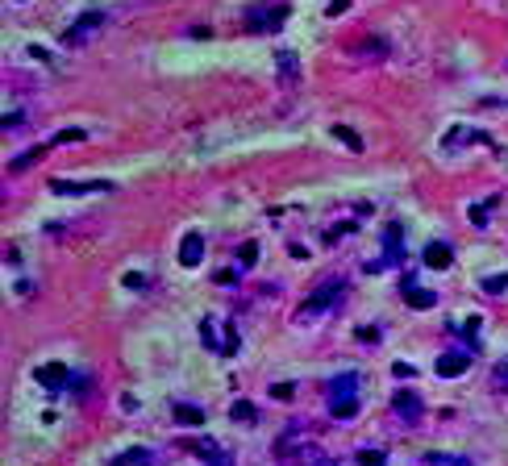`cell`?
<instances>
[{
    "instance_id": "obj_1",
    "label": "cell",
    "mask_w": 508,
    "mask_h": 466,
    "mask_svg": "<svg viewBox=\"0 0 508 466\" xmlns=\"http://www.w3.org/2000/svg\"><path fill=\"white\" fill-rule=\"evenodd\" d=\"M329 412L338 420L359 417V375L354 370H346V375H338L329 383Z\"/></svg>"
},
{
    "instance_id": "obj_16",
    "label": "cell",
    "mask_w": 508,
    "mask_h": 466,
    "mask_svg": "<svg viewBox=\"0 0 508 466\" xmlns=\"http://www.w3.org/2000/svg\"><path fill=\"white\" fill-rule=\"evenodd\" d=\"M46 150H50V146H29L25 154H17V158H13V171H25V167H29V163H38Z\"/></svg>"
},
{
    "instance_id": "obj_22",
    "label": "cell",
    "mask_w": 508,
    "mask_h": 466,
    "mask_svg": "<svg viewBox=\"0 0 508 466\" xmlns=\"http://www.w3.org/2000/svg\"><path fill=\"white\" fill-rule=\"evenodd\" d=\"M392 370H396V379H412L417 375V367H409V363H396Z\"/></svg>"
},
{
    "instance_id": "obj_26",
    "label": "cell",
    "mask_w": 508,
    "mask_h": 466,
    "mask_svg": "<svg viewBox=\"0 0 508 466\" xmlns=\"http://www.w3.org/2000/svg\"><path fill=\"white\" fill-rule=\"evenodd\" d=\"M454 466H471V462H467V458H459V462H454Z\"/></svg>"
},
{
    "instance_id": "obj_14",
    "label": "cell",
    "mask_w": 508,
    "mask_h": 466,
    "mask_svg": "<svg viewBox=\"0 0 508 466\" xmlns=\"http://www.w3.org/2000/svg\"><path fill=\"white\" fill-rule=\"evenodd\" d=\"M171 417L179 420V425H204V408H196V404H175Z\"/></svg>"
},
{
    "instance_id": "obj_17",
    "label": "cell",
    "mask_w": 508,
    "mask_h": 466,
    "mask_svg": "<svg viewBox=\"0 0 508 466\" xmlns=\"http://www.w3.org/2000/svg\"><path fill=\"white\" fill-rule=\"evenodd\" d=\"M334 138H342V142H346L350 150H363V138H359V133H354L350 125H334Z\"/></svg>"
},
{
    "instance_id": "obj_13",
    "label": "cell",
    "mask_w": 508,
    "mask_h": 466,
    "mask_svg": "<svg viewBox=\"0 0 508 466\" xmlns=\"http://www.w3.org/2000/svg\"><path fill=\"white\" fill-rule=\"evenodd\" d=\"M109 466H154V454H150V450H125V454H117Z\"/></svg>"
},
{
    "instance_id": "obj_18",
    "label": "cell",
    "mask_w": 508,
    "mask_h": 466,
    "mask_svg": "<svg viewBox=\"0 0 508 466\" xmlns=\"http://www.w3.org/2000/svg\"><path fill=\"white\" fill-rule=\"evenodd\" d=\"M484 292L487 295H504L508 292V275H487V279H484Z\"/></svg>"
},
{
    "instance_id": "obj_2",
    "label": "cell",
    "mask_w": 508,
    "mask_h": 466,
    "mask_svg": "<svg viewBox=\"0 0 508 466\" xmlns=\"http://www.w3.org/2000/svg\"><path fill=\"white\" fill-rule=\"evenodd\" d=\"M400 263H404V233H400V225H387L384 229V258L367 263V270H387V267H400Z\"/></svg>"
},
{
    "instance_id": "obj_5",
    "label": "cell",
    "mask_w": 508,
    "mask_h": 466,
    "mask_svg": "<svg viewBox=\"0 0 508 466\" xmlns=\"http://www.w3.org/2000/svg\"><path fill=\"white\" fill-rule=\"evenodd\" d=\"M284 17H288V9L279 4V9H267V4H259V9H250L246 13V29L250 34H271V29H279L284 25Z\"/></svg>"
},
{
    "instance_id": "obj_7",
    "label": "cell",
    "mask_w": 508,
    "mask_h": 466,
    "mask_svg": "<svg viewBox=\"0 0 508 466\" xmlns=\"http://www.w3.org/2000/svg\"><path fill=\"white\" fill-rule=\"evenodd\" d=\"M50 192H59V196H84V192H113V183H104V179H88V183H75V179H54V183H50Z\"/></svg>"
},
{
    "instance_id": "obj_10",
    "label": "cell",
    "mask_w": 508,
    "mask_h": 466,
    "mask_svg": "<svg viewBox=\"0 0 508 466\" xmlns=\"http://www.w3.org/2000/svg\"><path fill=\"white\" fill-rule=\"evenodd\" d=\"M404 300H409L417 313H425V308H434L437 304L434 292H421V288H417V275H404Z\"/></svg>"
},
{
    "instance_id": "obj_4",
    "label": "cell",
    "mask_w": 508,
    "mask_h": 466,
    "mask_svg": "<svg viewBox=\"0 0 508 466\" xmlns=\"http://www.w3.org/2000/svg\"><path fill=\"white\" fill-rule=\"evenodd\" d=\"M100 25H104V13H100V9H88L79 21L67 25V34H63V46H84V42L92 38V29H100Z\"/></svg>"
},
{
    "instance_id": "obj_3",
    "label": "cell",
    "mask_w": 508,
    "mask_h": 466,
    "mask_svg": "<svg viewBox=\"0 0 508 466\" xmlns=\"http://www.w3.org/2000/svg\"><path fill=\"white\" fill-rule=\"evenodd\" d=\"M346 292V283L342 279H325L321 288H317L309 300H304V308H300V317H317V313H325V308H334L338 304V295Z\"/></svg>"
},
{
    "instance_id": "obj_12",
    "label": "cell",
    "mask_w": 508,
    "mask_h": 466,
    "mask_svg": "<svg viewBox=\"0 0 508 466\" xmlns=\"http://www.w3.org/2000/svg\"><path fill=\"white\" fill-rule=\"evenodd\" d=\"M467 367H471L467 354H442V358H437V375H442V379H459Z\"/></svg>"
},
{
    "instance_id": "obj_25",
    "label": "cell",
    "mask_w": 508,
    "mask_h": 466,
    "mask_svg": "<svg viewBox=\"0 0 508 466\" xmlns=\"http://www.w3.org/2000/svg\"><path fill=\"white\" fill-rule=\"evenodd\" d=\"M500 379H504V383H508V367H504V370H500Z\"/></svg>"
},
{
    "instance_id": "obj_6",
    "label": "cell",
    "mask_w": 508,
    "mask_h": 466,
    "mask_svg": "<svg viewBox=\"0 0 508 466\" xmlns=\"http://www.w3.org/2000/svg\"><path fill=\"white\" fill-rule=\"evenodd\" d=\"M34 375H38V383H42L46 392H63V388H71V367H67V363H46V367H38Z\"/></svg>"
},
{
    "instance_id": "obj_21",
    "label": "cell",
    "mask_w": 508,
    "mask_h": 466,
    "mask_svg": "<svg viewBox=\"0 0 508 466\" xmlns=\"http://www.w3.org/2000/svg\"><path fill=\"white\" fill-rule=\"evenodd\" d=\"M238 258H242V267H254V258H259V245H254V242H246Z\"/></svg>"
},
{
    "instance_id": "obj_11",
    "label": "cell",
    "mask_w": 508,
    "mask_h": 466,
    "mask_svg": "<svg viewBox=\"0 0 508 466\" xmlns=\"http://www.w3.org/2000/svg\"><path fill=\"white\" fill-rule=\"evenodd\" d=\"M450 263H454V250H450L446 242H429V245H425V267L446 270Z\"/></svg>"
},
{
    "instance_id": "obj_19",
    "label": "cell",
    "mask_w": 508,
    "mask_h": 466,
    "mask_svg": "<svg viewBox=\"0 0 508 466\" xmlns=\"http://www.w3.org/2000/svg\"><path fill=\"white\" fill-rule=\"evenodd\" d=\"M229 417H234V420H246V425H254V408H250L246 400H238V404L229 408Z\"/></svg>"
},
{
    "instance_id": "obj_9",
    "label": "cell",
    "mask_w": 508,
    "mask_h": 466,
    "mask_svg": "<svg viewBox=\"0 0 508 466\" xmlns=\"http://www.w3.org/2000/svg\"><path fill=\"white\" fill-rule=\"evenodd\" d=\"M392 408H396L400 417L409 420V425H417V420H421V395H412V392H396V395H392Z\"/></svg>"
},
{
    "instance_id": "obj_24",
    "label": "cell",
    "mask_w": 508,
    "mask_h": 466,
    "mask_svg": "<svg viewBox=\"0 0 508 466\" xmlns=\"http://www.w3.org/2000/svg\"><path fill=\"white\" fill-rule=\"evenodd\" d=\"M346 4H350V0H334V4L325 9V13H329V17H338V13H346Z\"/></svg>"
},
{
    "instance_id": "obj_23",
    "label": "cell",
    "mask_w": 508,
    "mask_h": 466,
    "mask_svg": "<svg viewBox=\"0 0 508 466\" xmlns=\"http://www.w3.org/2000/svg\"><path fill=\"white\" fill-rule=\"evenodd\" d=\"M359 338H363V342H379V329H371V325H363V329H359Z\"/></svg>"
},
{
    "instance_id": "obj_20",
    "label": "cell",
    "mask_w": 508,
    "mask_h": 466,
    "mask_svg": "<svg viewBox=\"0 0 508 466\" xmlns=\"http://www.w3.org/2000/svg\"><path fill=\"white\" fill-rule=\"evenodd\" d=\"M359 462H363V466H384L387 454H384V450H359Z\"/></svg>"
},
{
    "instance_id": "obj_15",
    "label": "cell",
    "mask_w": 508,
    "mask_h": 466,
    "mask_svg": "<svg viewBox=\"0 0 508 466\" xmlns=\"http://www.w3.org/2000/svg\"><path fill=\"white\" fill-rule=\"evenodd\" d=\"M200 342L209 345V350H217V354H221V342H217V320H209V317L200 320Z\"/></svg>"
},
{
    "instance_id": "obj_8",
    "label": "cell",
    "mask_w": 508,
    "mask_h": 466,
    "mask_svg": "<svg viewBox=\"0 0 508 466\" xmlns=\"http://www.w3.org/2000/svg\"><path fill=\"white\" fill-rule=\"evenodd\" d=\"M204 263V233H184L179 242V267H200Z\"/></svg>"
}]
</instances>
